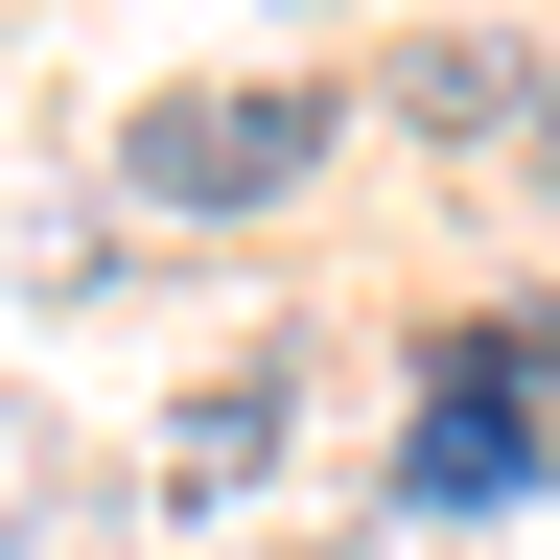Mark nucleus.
Wrapping results in <instances>:
<instances>
[{
    "label": "nucleus",
    "mask_w": 560,
    "mask_h": 560,
    "mask_svg": "<svg viewBox=\"0 0 560 560\" xmlns=\"http://www.w3.org/2000/svg\"><path fill=\"white\" fill-rule=\"evenodd\" d=\"M304 164H327V94H280V70H210V94H140L117 117V187L187 210V234H210V210H280Z\"/></svg>",
    "instance_id": "1"
},
{
    "label": "nucleus",
    "mask_w": 560,
    "mask_h": 560,
    "mask_svg": "<svg viewBox=\"0 0 560 560\" xmlns=\"http://www.w3.org/2000/svg\"><path fill=\"white\" fill-rule=\"evenodd\" d=\"M397 94H420V117H444V140H537V70H514V47H420V70H397Z\"/></svg>",
    "instance_id": "2"
},
{
    "label": "nucleus",
    "mask_w": 560,
    "mask_h": 560,
    "mask_svg": "<svg viewBox=\"0 0 560 560\" xmlns=\"http://www.w3.org/2000/svg\"><path fill=\"white\" fill-rule=\"evenodd\" d=\"M514 467H537V420H514V397H467V374H444V420H420V490H514Z\"/></svg>",
    "instance_id": "3"
}]
</instances>
